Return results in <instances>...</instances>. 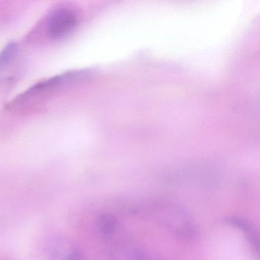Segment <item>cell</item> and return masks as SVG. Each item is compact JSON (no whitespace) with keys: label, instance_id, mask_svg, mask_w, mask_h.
I'll list each match as a JSON object with an SVG mask.
<instances>
[{"label":"cell","instance_id":"cell-1","mask_svg":"<svg viewBox=\"0 0 260 260\" xmlns=\"http://www.w3.org/2000/svg\"><path fill=\"white\" fill-rule=\"evenodd\" d=\"M159 218L166 228L184 239H190L196 234V226L186 211L175 203L161 204Z\"/></svg>","mask_w":260,"mask_h":260},{"label":"cell","instance_id":"cell-2","mask_svg":"<svg viewBox=\"0 0 260 260\" xmlns=\"http://www.w3.org/2000/svg\"><path fill=\"white\" fill-rule=\"evenodd\" d=\"M77 25L76 13L69 9H60L50 18L48 25V36L54 40H62L71 36Z\"/></svg>","mask_w":260,"mask_h":260},{"label":"cell","instance_id":"cell-3","mask_svg":"<svg viewBox=\"0 0 260 260\" xmlns=\"http://www.w3.org/2000/svg\"><path fill=\"white\" fill-rule=\"evenodd\" d=\"M46 252L49 260H85L81 249L63 237H54L48 242Z\"/></svg>","mask_w":260,"mask_h":260},{"label":"cell","instance_id":"cell-4","mask_svg":"<svg viewBox=\"0 0 260 260\" xmlns=\"http://www.w3.org/2000/svg\"><path fill=\"white\" fill-rule=\"evenodd\" d=\"M99 231L104 237H109L115 234L118 228V220L115 216L111 214H103L96 220Z\"/></svg>","mask_w":260,"mask_h":260},{"label":"cell","instance_id":"cell-5","mask_svg":"<svg viewBox=\"0 0 260 260\" xmlns=\"http://www.w3.org/2000/svg\"><path fill=\"white\" fill-rule=\"evenodd\" d=\"M245 237L254 258L258 260V254H259V238H258V232L255 228H252V229L245 233Z\"/></svg>","mask_w":260,"mask_h":260},{"label":"cell","instance_id":"cell-6","mask_svg":"<svg viewBox=\"0 0 260 260\" xmlns=\"http://www.w3.org/2000/svg\"><path fill=\"white\" fill-rule=\"evenodd\" d=\"M223 220L226 224L244 233L247 232L253 228V226L247 220L241 218V217H235V216H228V217H224Z\"/></svg>","mask_w":260,"mask_h":260},{"label":"cell","instance_id":"cell-7","mask_svg":"<svg viewBox=\"0 0 260 260\" xmlns=\"http://www.w3.org/2000/svg\"><path fill=\"white\" fill-rule=\"evenodd\" d=\"M126 256L128 260H153L143 248L138 246H132L127 247L125 251Z\"/></svg>","mask_w":260,"mask_h":260}]
</instances>
